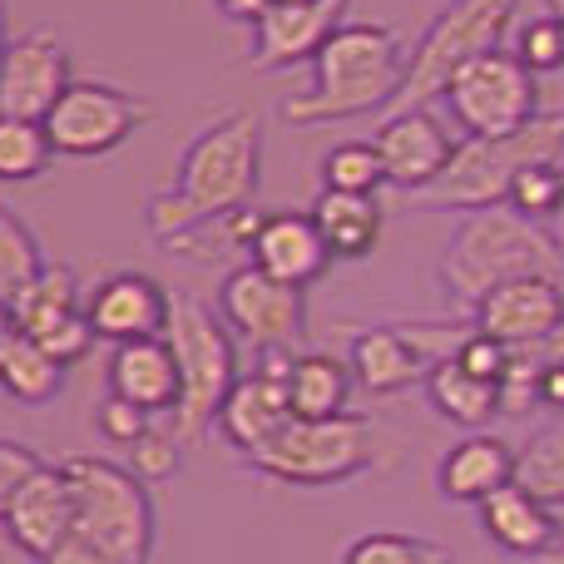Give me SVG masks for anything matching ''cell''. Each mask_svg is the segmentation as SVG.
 Segmentation results:
<instances>
[{
  "label": "cell",
  "instance_id": "f1b7e54d",
  "mask_svg": "<svg viewBox=\"0 0 564 564\" xmlns=\"http://www.w3.org/2000/svg\"><path fill=\"white\" fill-rule=\"evenodd\" d=\"M516 480L525 490H535L545 506H564V421L540 426L516 451Z\"/></svg>",
  "mask_w": 564,
  "mask_h": 564
},
{
  "label": "cell",
  "instance_id": "f546056e",
  "mask_svg": "<svg viewBox=\"0 0 564 564\" xmlns=\"http://www.w3.org/2000/svg\"><path fill=\"white\" fill-rule=\"evenodd\" d=\"M50 164H55V149H50L45 124L0 115V184H30V178H45Z\"/></svg>",
  "mask_w": 564,
  "mask_h": 564
},
{
  "label": "cell",
  "instance_id": "603a6c76",
  "mask_svg": "<svg viewBox=\"0 0 564 564\" xmlns=\"http://www.w3.org/2000/svg\"><path fill=\"white\" fill-rule=\"evenodd\" d=\"M476 510H480V530L490 535V545H500L506 555L540 564L555 550V535H560L555 506H545V500H540L535 490H525L520 480H510L506 490H496V496Z\"/></svg>",
  "mask_w": 564,
  "mask_h": 564
},
{
  "label": "cell",
  "instance_id": "6da1fadb",
  "mask_svg": "<svg viewBox=\"0 0 564 564\" xmlns=\"http://www.w3.org/2000/svg\"><path fill=\"white\" fill-rule=\"evenodd\" d=\"M263 174V119L253 109H228L188 139L178 174L164 194L149 198V234L164 243L198 224L248 208Z\"/></svg>",
  "mask_w": 564,
  "mask_h": 564
},
{
  "label": "cell",
  "instance_id": "ba28073f",
  "mask_svg": "<svg viewBox=\"0 0 564 564\" xmlns=\"http://www.w3.org/2000/svg\"><path fill=\"white\" fill-rule=\"evenodd\" d=\"M377 426L367 416H332V421H292L278 441H268L258 456H248V466L258 476L278 480V486L297 490H322L357 480L377 466Z\"/></svg>",
  "mask_w": 564,
  "mask_h": 564
},
{
  "label": "cell",
  "instance_id": "3957f363",
  "mask_svg": "<svg viewBox=\"0 0 564 564\" xmlns=\"http://www.w3.org/2000/svg\"><path fill=\"white\" fill-rule=\"evenodd\" d=\"M456 218L436 263L441 292L456 307H476L486 292L516 278H564V253L545 224H530L506 204Z\"/></svg>",
  "mask_w": 564,
  "mask_h": 564
},
{
  "label": "cell",
  "instance_id": "b9f144b4",
  "mask_svg": "<svg viewBox=\"0 0 564 564\" xmlns=\"http://www.w3.org/2000/svg\"><path fill=\"white\" fill-rule=\"evenodd\" d=\"M45 564H105V560H99L95 550H89V545H85V540H79V535H69L65 545H59V550H55V555H50Z\"/></svg>",
  "mask_w": 564,
  "mask_h": 564
},
{
  "label": "cell",
  "instance_id": "52a82bcc",
  "mask_svg": "<svg viewBox=\"0 0 564 564\" xmlns=\"http://www.w3.org/2000/svg\"><path fill=\"white\" fill-rule=\"evenodd\" d=\"M516 15H520V0H451L426 25V35L416 40V50L406 59L401 95L387 115H397V109H431L446 95L451 79H456V69H466L470 59L506 45Z\"/></svg>",
  "mask_w": 564,
  "mask_h": 564
},
{
  "label": "cell",
  "instance_id": "f6af8a7d",
  "mask_svg": "<svg viewBox=\"0 0 564 564\" xmlns=\"http://www.w3.org/2000/svg\"><path fill=\"white\" fill-rule=\"evenodd\" d=\"M10 50V25H6V0H0V59H6Z\"/></svg>",
  "mask_w": 564,
  "mask_h": 564
},
{
  "label": "cell",
  "instance_id": "e0dca14e",
  "mask_svg": "<svg viewBox=\"0 0 564 564\" xmlns=\"http://www.w3.org/2000/svg\"><path fill=\"white\" fill-rule=\"evenodd\" d=\"M174 292L149 273H109L85 292V317L99 341H144L164 337Z\"/></svg>",
  "mask_w": 564,
  "mask_h": 564
},
{
  "label": "cell",
  "instance_id": "1f68e13d",
  "mask_svg": "<svg viewBox=\"0 0 564 564\" xmlns=\"http://www.w3.org/2000/svg\"><path fill=\"white\" fill-rule=\"evenodd\" d=\"M341 564H451L446 545L426 535H401V530H371L341 550Z\"/></svg>",
  "mask_w": 564,
  "mask_h": 564
},
{
  "label": "cell",
  "instance_id": "4316f807",
  "mask_svg": "<svg viewBox=\"0 0 564 564\" xmlns=\"http://www.w3.org/2000/svg\"><path fill=\"white\" fill-rule=\"evenodd\" d=\"M79 307H85V297H79V278H75V268H65V263H45L25 288L15 292V297H10L15 327L25 332V337H40L45 327L75 317Z\"/></svg>",
  "mask_w": 564,
  "mask_h": 564
},
{
  "label": "cell",
  "instance_id": "74e56055",
  "mask_svg": "<svg viewBox=\"0 0 564 564\" xmlns=\"http://www.w3.org/2000/svg\"><path fill=\"white\" fill-rule=\"evenodd\" d=\"M456 361L470 371V377H480V381H490V387H500V381H506V371H510V347H500V341L486 337V332H470L466 347L456 351Z\"/></svg>",
  "mask_w": 564,
  "mask_h": 564
},
{
  "label": "cell",
  "instance_id": "4dcf8cb0",
  "mask_svg": "<svg viewBox=\"0 0 564 564\" xmlns=\"http://www.w3.org/2000/svg\"><path fill=\"white\" fill-rule=\"evenodd\" d=\"M387 184L381 174V154L371 139H341L327 149L322 159V188H337V194H377Z\"/></svg>",
  "mask_w": 564,
  "mask_h": 564
},
{
  "label": "cell",
  "instance_id": "8fae6325",
  "mask_svg": "<svg viewBox=\"0 0 564 564\" xmlns=\"http://www.w3.org/2000/svg\"><path fill=\"white\" fill-rule=\"evenodd\" d=\"M218 317L228 322L238 341L258 347V357H273V351L292 357L307 332V297L302 288H288V282L268 278L263 268L243 263L218 288Z\"/></svg>",
  "mask_w": 564,
  "mask_h": 564
},
{
  "label": "cell",
  "instance_id": "30bf717a",
  "mask_svg": "<svg viewBox=\"0 0 564 564\" xmlns=\"http://www.w3.org/2000/svg\"><path fill=\"white\" fill-rule=\"evenodd\" d=\"M149 124V105L105 79H75L45 115V134L55 159H105L124 149Z\"/></svg>",
  "mask_w": 564,
  "mask_h": 564
},
{
  "label": "cell",
  "instance_id": "ac0fdd59",
  "mask_svg": "<svg viewBox=\"0 0 564 564\" xmlns=\"http://www.w3.org/2000/svg\"><path fill=\"white\" fill-rule=\"evenodd\" d=\"M0 520H6V535L20 555L45 564L69 540V530H75V490H69L65 466H50L45 460L15 490V500H10V510Z\"/></svg>",
  "mask_w": 564,
  "mask_h": 564
},
{
  "label": "cell",
  "instance_id": "bcb514c9",
  "mask_svg": "<svg viewBox=\"0 0 564 564\" xmlns=\"http://www.w3.org/2000/svg\"><path fill=\"white\" fill-rule=\"evenodd\" d=\"M550 234H555V243H560V253H564V204H560V214H555V224H550Z\"/></svg>",
  "mask_w": 564,
  "mask_h": 564
},
{
  "label": "cell",
  "instance_id": "7c38bea8",
  "mask_svg": "<svg viewBox=\"0 0 564 564\" xmlns=\"http://www.w3.org/2000/svg\"><path fill=\"white\" fill-rule=\"evenodd\" d=\"M69 85H75V69H69V50L59 45L55 30L40 25L30 35H15L0 59V115L45 124V115L59 105Z\"/></svg>",
  "mask_w": 564,
  "mask_h": 564
},
{
  "label": "cell",
  "instance_id": "ffe728a7",
  "mask_svg": "<svg viewBox=\"0 0 564 564\" xmlns=\"http://www.w3.org/2000/svg\"><path fill=\"white\" fill-rule=\"evenodd\" d=\"M510 480H516V446L490 431L460 436L436 466V490L451 506H486Z\"/></svg>",
  "mask_w": 564,
  "mask_h": 564
},
{
  "label": "cell",
  "instance_id": "ee69618b",
  "mask_svg": "<svg viewBox=\"0 0 564 564\" xmlns=\"http://www.w3.org/2000/svg\"><path fill=\"white\" fill-rule=\"evenodd\" d=\"M15 332H20V327H15V312H10V302H0V347H6Z\"/></svg>",
  "mask_w": 564,
  "mask_h": 564
},
{
  "label": "cell",
  "instance_id": "e575fe53",
  "mask_svg": "<svg viewBox=\"0 0 564 564\" xmlns=\"http://www.w3.org/2000/svg\"><path fill=\"white\" fill-rule=\"evenodd\" d=\"M516 59L530 69V75H560L564 69V20L555 10H545V15H530L525 25L516 30Z\"/></svg>",
  "mask_w": 564,
  "mask_h": 564
},
{
  "label": "cell",
  "instance_id": "484cf974",
  "mask_svg": "<svg viewBox=\"0 0 564 564\" xmlns=\"http://www.w3.org/2000/svg\"><path fill=\"white\" fill-rule=\"evenodd\" d=\"M426 397L431 406L441 411V416L451 421V426H460L470 436V431H486L490 421L500 416V387H490V381L470 377L466 367H460L456 357L451 361H436L426 377Z\"/></svg>",
  "mask_w": 564,
  "mask_h": 564
},
{
  "label": "cell",
  "instance_id": "60d3db41",
  "mask_svg": "<svg viewBox=\"0 0 564 564\" xmlns=\"http://www.w3.org/2000/svg\"><path fill=\"white\" fill-rule=\"evenodd\" d=\"M540 406L564 416V361H545V371H540Z\"/></svg>",
  "mask_w": 564,
  "mask_h": 564
},
{
  "label": "cell",
  "instance_id": "9a60e30c",
  "mask_svg": "<svg viewBox=\"0 0 564 564\" xmlns=\"http://www.w3.org/2000/svg\"><path fill=\"white\" fill-rule=\"evenodd\" d=\"M381 154V174L391 188L401 194H416V188L436 184L441 169L456 154V139L441 124L431 109H397V115H381L377 134H371Z\"/></svg>",
  "mask_w": 564,
  "mask_h": 564
},
{
  "label": "cell",
  "instance_id": "277c9868",
  "mask_svg": "<svg viewBox=\"0 0 564 564\" xmlns=\"http://www.w3.org/2000/svg\"><path fill=\"white\" fill-rule=\"evenodd\" d=\"M564 159V109H540L525 129L496 139H460L451 164L436 184L406 194V204L431 214H480L510 198V184L530 164H560Z\"/></svg>",
  "mask_w": 564,
  "mask_h": 564
},
{
  "label": "cell",
  "instance_id": "9c48e42d",
  "mask_svg": "<svg viewBox=\"0 0 564 564\" xmlns=\"http://www.w3.org/2000/svg\"><path fill=\"white\" fill-rule=\"evenodd\" d=\"M441 99H446L451 119L466 129V139H496L516 134L540 115V79L520 65L516 50L500 45L456 69Z\"/></svg>",
  "mask_w": 564,
  "mask_h": 564
},
{
  "label": "cell",
  "instance_id": "d6986e66",
  "mask_svg": "<svg viewBox=\"0 0 564 564\" xmlns=\"http://www.w3.org/2000/svg\"><path fill=\"white\" fill-rule=\"evenodd\" d=\"M248 263L263 268L268 278L288 282V288H302V292L332 273V253H327V243H322V228L312 224V214H297V208L268 214L263 224H258L253 243H248Z\"/></svg>",
  "mask_w": 564,
  "mask_h": 564
},
{
  "label": "cell",
  "instance_id": "8d00e7d4",
  "mask_svg": "<svg viewBox=\"0 0 564 564\" xmlns=\"http://www.w3.org/2000/svg\"><path fill=\"white\" fill-rule=\"evenodd\" d=\"M95 426H99V436H105L109 446L129 451L149 426H154V416H149L144 406H134V401H124V397H105L99 401V411H95Z\"/></svg>",
  "mask_w": 564,
  "mask_h": 564
},
{
  "label": "cell",
  "instance_id": "d4e9b609",
  "mask_svg": "<svg viewBox=\"0 0 564 564\" xmlns=\"http://www.w3.org/2000/svg\"><path fill=\"white\" fill-rule=\"evenodd\" d=\"M351 367L332 351H297L288 361V406L292 421H332V416H347V401H351Z\"/></svg>",
  "mask_w": 564,
  "mask_h": 564
},
{
  "label": "cell",
  "instance_id": "44dd1931",
  "mask_svg": "<svg viewBox=\"0 0 564 564\" xmlns=\"http://www.w3.org/2000/svg\"><path fill=\"white\" fill-rule=\"evenodd\" d=\"M351 377L357 387H367L371 397H397V391H411V387H426L431 377V357L397 327H361L351 337V357H347Z\"/></svg>",
  "mask_w": 564,
  "mask_h": 564
},
{
  "label": "cell",
  "instance_id": "ab89813d",
  "mask_svg": "<svg viewBox=\"0 0 564 564\" xmlns=\"http://www.w3.org/2000/svg\"><path fill=\"white\" fill-rule=\"evenodd\" d=\"M214 6H218V15L238 20V25H258V20H263L278 0H214Z\"/></svg>",
  "mask_w": 564,
  "mask_h": 564
},
{
  "label": "cell",
  "instance_id": "7bdbcfd3",
  "mask_svg": "<svg viewBox=\"0 0 564 564\" xmlns=\"http://www.w3.org/2000/svg\"><path fill=\"white\" fill-rule=\"evenodd\" d=\"M555 530H560V535H555V550H550V555L540 560V564H564V506H555Z\"/></svg>",
  "mask_w": 564,
  "mask_h": 564
},
{
  "label": "cell",
  "instance_id": "4fadbf2b",
  "mask_svg": "<svg viewBox=\"0 0 564 564\" xmlns=\"http://www.w3.org/2000/svg\"><path fill=\"white\" fill-rule=\"evenodd\" d=\"M292 357L288 351H273V357L258 361V371L238 377L234 391H228L214 431H224V441L238 456H258L268 441H278L292 426V406H288V361Z\"/></svg>",
  "mask_w": 564,
  "mask_h": 564
},
{
  "label": "cell",
  "instance_id": "836d02e7",
  "mask_svg": "<svg viewBox=\"0 0 564 564\" xmlns=\"http://www.w3.org/2000/svg\"><path fill=\"white\" fill-rule=\"evenodd\" d=\"M564 204V164H530L525 174L510 184V198L506 208H516L520 218H530V224H555Z\"/></svg>",
  "mask_w": 564,
  "mask_h": 564
},
{
  "label": "cell",
  "instance_id": "d590c367",
  "mask_svg": "<svg viewBox=\"0 0 564 564\" xmlns=\"http://www.w3.org/2000/svg\"><path fill=\"white\" fill-rule=\"evenodd\" d=\"M124 456H129V470H134L144 486H164V480H174L178 466H184L178 431H159V426H149L144 436H139L134 446L124 451Z\"/></svg>",
  "mask_w": 564,
  "mask_h": 564
},
{
  "label": "cell",
  "instance_id": "5b68a950",
  "mask_svg": "<svg viewBox=\"0 0 564 564\" xmlns=\"http://www.w3.org/2000/svg\"><path fill=\"white\" fill-rule=\"evenodd\" d=\"M164 341L178 361V411L174 426L184 441H204L218 426L228 391L238 381V347L228 322L194 292H178L169 307Z\"/></svg>",
  "mask_w": 564,
  "mask_h": 564
},
{
  "label": "cell",
  "instance_id": "7dc6e473",
  "mask_svg": "<svg viewBox=\"0 0 564 564\" xmlns=\"http://www.w3.org/2000/svg\"><path fill=\"white\" fill-rule=\"evenodd\" d=\"M550 10H555V15L564 20V0H550Z\"/></svg>",
  "mask_w": 564,
  "mask_h": 564
},
{
  "label": "cell",
  "instance_id": "2e32d148",
  "mask_svg": "<svg viewBox=\"0 0 564 564\" xmlns=\"http://www.w3.org/2000/svg\"><path fill=\"white\" fill-rule=\"evenodd\" d=\"M351 0H278L263 20L253 25V45H248V65L253 69H292L312 65L332 30L347 25Z\"/></svg>",
  "mask_w": 564,
  "mask_h": 564
},
{
  "label": "cell",
  "instance_id": "8992f818",
  "mask_svg": "<svg viewBox=\"0 0 564 564\" xmlns=\"http://www.w3.org/2000/svg\"><path fill=\"white\" fill-rule=\"evenodd\" d=\"M75 490V530L105 564H149L154 555V506L149 486L119 460L69 456L59 460Z\"/></svg>",
  "mask_w": 564,
  "mask_h": 564
},
{
  "label": "cell",
  "instance_id": "5bb4252c",
  "mask_svg": "<svg viewBox=\"0 0 564 564\" xmlns=\"http://www.w3.org/2000/svg\"><path fill=\"white\" fill-rule=\"evenodd\" d=\"M470 322H476V332L496 337L500 347L530 351L564 327V288H560V278L500 282L496 292H486V297L470 307Z\"/></svg>",
  "mask_w": 564,
  "mask_h": 564
},
{
  "label": "cell",
  "instance_id": "cb8c5ba5",
  "mask_svg": "<svg viewBox=\"0 0 564 564\" xmlns=\"http://www.w3.org/2000/svg\"><path fill=\"white\" fill-rule=\"evenodd\" d=\"M307 214H312V224L322 228V243H327L332 263H361V258H371L381 243V228H387V208H381L377 194H337V188H322Z\"/></svg>",
  "mask_w": 564,
  "mask_h": 564
},
{
  "label": "cell",
  "instance_id": "7402d4cb",
  "mask_svg": "<svg viewBox=\"0 0 564 564\" xmlns=\"http://www.w3.org/2000/svg\"><path fill=\"white\" fill-rule=\"evenodd\" d=\"M109 397H124L144 406L149 416H174L178 411V361L164 337L119 341L109 351Z\"/></svg>",
  "mask_w": 564,
  "mask_h": 564
},
{
  "label": "cell",
  "instance_id": "f35d334b",
  "mask_svg": "<svg viewBox=\"0 0 564 564\" xmlns=\"http://www.w3.org/2000/svg\"><path fill=\"white\" fill-rule=\"evenodd\" d=\"M45 466V460L35 456V451L25 446V441H10V436H0V516L10 510V500H15V490L25 486L35 470Z\"/></svg>",
  "mask_w": 564,
  "mask_h": 564
},
{
  "label": "cell",
  "instance_id": "83f0119b",
  "mask_svg": "<svg viewBox=\"0 0 564 564\" xmlns=\"http://www.w3.org/2000/svg\"><path fill=\"white\" fill-rule=\"evenodd\" d=\"M0 391H6L10 401H20V406H45V401H55L59 391H65V367H59L40 341L15 332V337L0 347Z\"/></svg>",
  "mask_w": 564,
  "mask_h": 564
},
{
  "label": "cell",
  "instance_id": "d6a6232c",
  "mask_svg": "<svg viewBox=\"0 0 564 564\" xmlns=\"http://www.w3.org/2000/svg\"><path fill=\"white\" fill-rule=\"evenodd\" d=\"M45 268V253H40V238L25 228V218L15 208L0 204V302H10L30 278Z\"/></svg>",
  "mask_w": 564,
  "mask_h": 564
},
{
  "label": "cell",
  "instance_id": "7a4b0ae2",
  "mask_svg": "<svg viewBox=\"0 0 564 564\" xmlns=\"http://www.w3.org/2000/svg\"><path fill=\"white\" fill-rule=\"evenodd\" d=\"M406 35L397 25L347 20L332 30V40L312 55V85L302 95L282 99V124L322 129L361 115H387L406 79Z\"/></svg>",
  "mask_w": 564,
  "mask_h": 564
}]
</instances>
